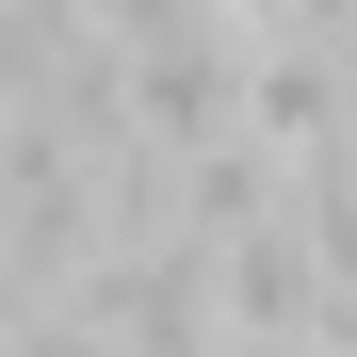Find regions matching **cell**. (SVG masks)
Wrapping results in <instances>:
<instances>
[{
  "mask_svg": "<svg viewBox=\"0 0 357 357\" xmlns=\"http://www.w3.org/2000/svg\"><path fill=\"white\" fill-rule=\"evenodd\" d=\"M82 17H98V33H130V49H146V33H178V17H211V0H82Z\"/></svg>",
  "mask_w": 357,
  "mask_h": 357,
  "instance_id": "6da1fadb",
  "label": "cell"
},
{
  "mask_svg": "<svg viewBox=\"0 0 357 357\" xmlns=\"http://www.w3.org/2000/svg\"><path fill=\"white\" fill-rule=\"evenodd\" d=\"M260 33H357V0H244Z\"/></svg>",
  "mask_w": 357,
  "mask_h": 357,
  "instance_id": "7a4b0ae2",
  "label": "cell"
}]
</instances>
